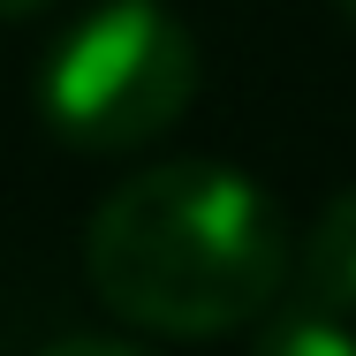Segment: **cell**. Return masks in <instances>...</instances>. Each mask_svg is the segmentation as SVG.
<instances>
[{
	"instance_id": "1",
	"label": "cell",
	"mask_w": 356,
	"mask_h": 356,
	"mask_svg": "<svg viewBox=\"0 0 356 356\" xmlns=\"http://www.w3.org/2000/svg\"><path fill=\"white\" fill-rule=\"evenodd\" d=\"M83 266L122 326L213 341L243 334L266 303H281L288 227L250 175L220 159H175L122 182L91 213Z\"/></svg>"
},
{
	"instance_id": "6",
	"label": "cell",
	"mask_w": 356,
	"mask_h": 356,
	"mask_svg": "<svg viewBox=\"0 0 356 356\" xmlns=\"http://www.w3.org/2000/svg\"><path fill=\"white\" fill-rule=\"evenodd\" d=\"M341 8H349V15H356V0H341Z\"/></svg>"
},
{
	"instance_id": "5",
	"label": "cell",
	"mask_w": 356,
	"mask_h": 356,
	"mask_svg": "<svg viewBox=\"0 0 356 356\" xmlns=\"http://www.w3.org/2000/svg\"><path fill=\"white\" fill-rule=\"evenodd\" d=\"M38 8H54V0H0V23H15V15H38Z\"/></svg>"
},
{
	"instance_id": "4",
	"label": "cell",
	"mask_w": 356,
	"mask_h": 356,
	"mask_svg": "<svg viewBox=\"0 0 356 356\" xmlns=\"http://www.w3.org/2000/svg\"><path fill=\"white\" fill-rule=\"evenodd\" d=\"M250 334H258V349L266 356H356V326L341 311H326V303H311V296H296L288 311H258L250 318Z\"/></svg>"
},
{
	"instance_id": "3",
	"label": "cell",
	"mask_w": 356,
	"mask_h": 356,
	"mask_svg": "<svg viewBox=\"0 0 356 356\" xmlns=\"http://www.w3.org/2000/svg\"><path fill=\"white\" fill-rule=\"evenodd\" d=\"M296 296H311V303H326V311L356 318V190H341V197L318 213V227L303 235Z\"/></svg>"
},
{
	"instance_id": "2",
	"label": "cell",
	"mask_w": 356,
	"mask_h": 356,
	"mask_svg": "<svg viewBox=\"0 0 356 356\" xmlns=\"http://www.w3.org/2000/svg\"><path fill=\"white\" fill-rule=\"evenodd\" d=\"M197 91V38L159 0H106L54 46L38 114L76 152H137L182 122Z\"/></svg>"
}]
</instances>
